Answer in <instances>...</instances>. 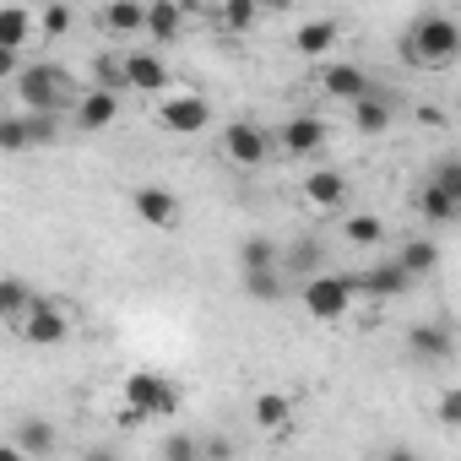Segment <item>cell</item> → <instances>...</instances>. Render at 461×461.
I'll return each instance as SVG.
<instances>
[{
	"label": "cell",
	"mask_w": 461,
	"mask_h": 461,
	"mask_svg": "<svg viewBox=\"0 0 461 461\" xmlns=\"http://www.w3.org/2000/svg\"><path fill=\"white\" fill-rule=\"evenodd\" d=\"M120 396H125V407H136L141 418H168V412L179 407L174 380H168V375H158V369H131V375H125V385H120Z\"/></svg>",
	"instance_id": "cell-3"
},
{
	"label": "cell",
	"mask_w": 461,
	"mask_h": 461,
	"mask_svg": "<svg viewBox=\"0 0 461 461\" xmlns=\"http://www.w3.org/2000/svg\"><path fill=\"white\" fill-rule=\"evenodd\" d=\"M407 348H412L418 358H429V364H445L450 348H456V337H450V326H412V331H407Z\"/></svg>",
	"instance_id": "cell-20"
},
{
	"label": "cell",
	"mask_w": 461,
	"mask_h": 461,
	"mask_svg": "<svg viewBox=\"0 0 461 461\" xmlns=\"http://www.w3.org/2000/svg\"><path fill=\"white\" fill-rule=\"evenodd\" d=\"M179 28H185V6H174V0H158V6L141 12V33H147L152 44H174Z\"/></svg>",
	"instance_id": "cell-17"
},
{
	"label": "cell",
	"mask_w": 461,
	"mask_h": 461,
	"mask_svg": "<svg viewBox=\"0 0 461 461\" xmlns=\"http://www.w3.org/2000/svg\"><path fill=\"white\" fill-rule=\"evenodd\" d=\"M141 12H147V6H136V0H114V6H104V12H98V23H104L109 33L131 39V33H141Z\"/></svg>",
	"instance_id": "cell-29"
},
{
	"label": "cell",
	"mask_w": 461,
	"mask_h": 461,
	"mask_svg": "<svg viewBox=\"0 0 461 461\" xmlns=\"http://www.w3.org/2000/svg\"><path fill=\"white\" fill-rule=\"evenodd\" d=\"M12 445H17L28 461H39V456L55 450V423H50V418H23V423L12 429Z\"/></svg>",
	"instance_id": "cell-19"
},
{
	"label": "cell",
	"mask_w": 461,
	"mask_h": 461,
	"mask_svg": "<svg viewBox=\"0 0 461 461\" xmlns=\"http://www.w3.org/2000/svg\"><path fill=\"white\" fill-rule=\"evenodd\" d=\"M0 461H28V456H23V450H17L12 439H0Z\"/></svg>",
	"instance_id": "cell-40"
},
{
	"label": "cell",
	"mask_w": 461,
	"mask_h": 461,
	"mask_svg": "<svg viewBox=\"0 0 461 461\" xmlns=\"http://www.w3.org/2000/svg\"><path fill=\"white\" fill-rule=\"evenodd\" d=\"M158 125L174 136H201L212 131V104L201 93H163L158 98Z\"/></svg>",
	"instance_id": "cell-5"
},
{
	"label": "cell",
	"mask_w": 461,
	"mask_h": 461,
	"mask_svg": "<svg viewBox=\"0 0 461 461\" xmlns=\"http://www.w3.org/2000/svg\"><path fill=\"white\" fill-rule=\"evenodd\" d=\"M321 93H326V98H342V104H358L364 93H375V82H369V71H364L358 60H326Z\"/></svg>",
	"instance_id": "cell-12"
},
{
	"label": "cell",
	"mask_w": 461,
	"mask_h": 461,
	"mask_svg": "<svg viewBox=\"0 0 461 461\" xmlns=\"http://www.w3.org/2000/svg\"><path fill=\"white\" fill-rule=\"evenodd\" d=\"M228 456H234L228 439H201V461H228Z\"/></svg>",
	"instance_id": "cell-36"
},
{
	"label": "cell",
	"mask_w": 461,
	"mask_h": 461,
	"mask_svg": "<svg viewBox=\"0 0 461 461\" xmlns=\"http://www.w3.org/2000/svg\"><path fill=\"white\" fill-rule=\"evenodd\" d=\"M380 461H418V450H407V445H396V450H385Z\"/></svg>",
	"instance_id": "cell-39"
},
{
	"label": "cell",
	"mask_w": 461,
	"mask_h": 461,
	"mask_svg": "<svg viewBox=\"0 0 461 461\" xmlns=\"http://www.w3.org/2000/svg\"><path fill=\"white\" fill-rule=\"evenodd\" d=\"M256 17H261V12L250 6V0H228V6L217 12V23H222L228 33H250V28H256Z\"/></svg>",
	"instance_id": "cell-33"
},
{
	"label": "cell",
	"mask_w": 461,
	"mask_h": 461,
	"mask_svg": "<svg viewBox=\"0 0 461 461\" xmlns=\"http://www.w3.org/2000/svg\"><path fill=\"white\" fill-rule=\"evenodd\" d=\"M321 261H326V250H321L315 240H299V245H288V250L277 256V272H283V277H299V272H304V277H321Z\"/></svg>",
	"instance_id": "cell-21"
},
{
	"label": "cell",
	"mask_w": 461,
	"mask_h": 461,
	"mask_svg": "<svg viewBox=\"0 0 461 461\" xmlns=\"http://www.w3.org/2000/svg\"><path fill=\"white\" fill-rule=\"evenodd\" d=\"M0 120H6V114H0Z\"/></svg>",
	"instance_id": "cell-42"
},
{
	"label": "cell",
	"mask_w": 461,
	"mask_h": 461,
	"mask_svg": "<svg viewBox=\"0 0 461 461\" xmlns=\"http://www.w3.org/2000/svg\"><path fill=\"white\" fill-rule=\"evenodd\" d=\"M353 131H364V136L391 131V104H385L380 93H364V98L353 104Z\"/></svg>",
	"instance_id": "cell-23"
},
{
	"label": "cell",
	"mask_w": 461,
	"mask_h": 461,
	"mask_svg": "<svg viewBox=\"0 0 461 461\" xmlns=\"http://www.w3.org/2000/svg\"><path fill=\"white\" fill-rule=\"evenodd\" d=\"M17 71H23V55L17 50H0V82H17Z\"/></svg>",
	"instance_id": "cell-37"
},
{
	"label": "cell",
	"mask_w": 461,
	"mask_h": 461,
	"mask_svg": "<svg viewBox=\"0 0 461 461\" xmlns=\"http://www.w3.org/2000/svg\"><path fill=\"white\" fill-rule=\"evenodd\" d=\"M168 60L158 55V50H131V55H120V87H131V93H147V98H163L168 93Z\"/></svg>",
	"instance_id": "cell-7"
},
{
	"label": "cell",
	"mask_w": 461,
	"mask_h": 461,
	"mask_svg": "<svg viewBox=\"0 0 461 461\" xmlns=\"http://www.w3.org/2000/svg\"><path fill=\"white\" fill-rule=\"evenodd\" d=\"M60 136V114H6L0 120V152H33Z\"/></svg>",
	"instance_id": "cell-9"
},
{
	"label": "cell",
	"mask_w": 461,
	"mask_h": 461,
	"mask_svg": "<svg viewBox=\"0 0 461 461\" xmlns=\"http://www.w3.org/2000/svg\"><path fill=\"white\" fill-rule=\"evenodd\" d=\"M120 120V93H104V87H82L77 93V104H71V125L77 131H109Z\"/></svg>",
	"instance_id": "cell-11"
},
{
	"label": "cell",
	"mask_w": 461,
	"mask_h": 461,
	"mask_svg": "<svg viewBox=\"0 0 461 461\" xmlns=\"http://www.w3.org/2000/svg\"><path fill=\"white\" fill-rule=\"evenodd\" d=\"M87 461H120L114 450H87Z\"/></svg>",
	"instance_id": "cell-41"
},
{
	"label": "cell",
	"mask_w": 461,
	"mask_h": 461,
	"mask_svg": "<svg viewBox=\"0 0 461 461\" xmlns=\"http://www.w3.org/2000/svg\"><path fill=\"white\" fill-rule=\"evenodd\" d=\"M39 28H33V12L28 6H0V50H17L23 55V44L33 39Z\"/></svg>",
	"instance_id": "cell-22"
},
{
	"label": "cell",
	"mask_w": 461,
	"mask_h": 461,
	"mask_svg": "<svg viewBox=\"0 0 461 461\" xmlns=\"http://www.w3.org/2000/svg\"><path fill=\"white\" fill-rule=\"evenodd\" d=\"M277 141H283L288 158H315V152H326L331 125H326L321 114H288V125L277 131Z\"/></svg>",
	"instance_id": "cell-10"
},
{
	"label": "cell",
	"mask_w": 461,
	"mask_h": 461,
	"mask_svg": "<svg viewBox=\"0 0 461 461\" xmlns=\"http://www.w3.org/2000/svg\"><path fill=\"white\" fill-rule=\"evenodd\" d=\"M429 185H434V190H445L450 201H461V163H456V158H445V163L434 168V179H429Z\"/></svg>",
	"instance_id": "cell-34"
},
{
	"label": "cell",
	"mask_w": 461,
	"mask_h": 461,
	"mask_svg": "<svg viewBox=\"0 0 461 461\" xmlns=\"http://www.w3.org/2000/svg\"><path fill=\"white\" fill-rule=\"evenodd\" d=\"M33 288L23 283V277H0V321H23L28 310H33Z\"/></svg>",
	"instance_id": "cell-27"
},
{
	"label": "cell",
	"mask_w": 461,
	"mask_h": 461,
	"mask_svg": "<svg viewBox=\"0 0 461 461\" xmlns=\"http://www.w3.org/2000/svg\"><path fill=\"white\" fill-rule=\"evenodd\" d=\"M342 240L348 245H358V250H380V240H385V222L380 217H342Z\"/></svg>",
	"instance_id": "cell-30"
},
{
	"label": "cell",
	"mask_w": 461,
	"mask_h": 461,
	"mask_svg": "<svg viewBox=\"0 0 461 461\" xmlns=\"http://www.w3.org/2000/svg\"><path fill=\"white\" fill-rule=\"evenodd\" d=\"M141 423H147V418H141L136 407H125V402H120V412H114V429H141Z\"/></svg>",
	"instance_id": "cell-38"
},
{
	"label": "cell",
	"mask_w": 461,
	"mask_h": 461,
	"mask_svg": "<svg viewBox=\"0 0 461 461\" xmlns=\"http://www.w3.org/2000/svg\"><path fill=\"white\" fill-rule=\"evenodd\" d=\"M17 98H23V114H60V109L77 104L71 77L50 60H33V66L17 71Z\"/></svg>",
	"instance_id": "cell-2"
},
{
	"label": "cell",
	"mask_w": 461,
	"mask_h": 461,
	"mask_svg": "<svg viewBox=\"0 0 461 461\" xmlns=\"http://www.w3.org/2000/svg\"><path fill=\"white\" fill-rule=\"evenodd\" d=\"M396 267H402L407 277H429V272L439 267V245H434V240H407V245L396 250Z\"/></svg>",
	"instance_id": "cell-24"
},
{
	"label": "cell",
	"mask_w": 461,
	"mask_h": 461,
	"mask_svg": "<svg viewBox=\"0 0 461 461\" xmlns=\"http://www.w3.org/2000/svg\"><path fill=\"white\" fill-rule=\"evenodd\" d=\"M439 423H445V429L461 423V391H445V396H439Z\"/></svg>",
	"instance_id": "cell-35"
},
{
	"label": "cell",
	"mask_w": 461,
	"mask_h": 461,
	"mask_svg": "<svg viewBox=\"0 0 461 461\" xmlns=\"http://www.w3.org/2000/svg\"><path fill=\"white\" fill-rule=\"evenodd\" d=\"M277 256H283V245H277V240L250 234V240L240 245V272H272V267H277Z\"/></svg>",
	"instance_id": "cell-26"
},
{
	"label": "cell",
	"mask_w": 461,
	"mask_h": 461,
	"mask_svg": "<svg viewBox=\"0 0 461 461\" xmlns=\"http://www.w3.org/2000/svg\"><path fill=\"white\" fill-rule=\"evenodd\" d=\"M17 331L28 348H60L71 337V315L60 310V299H33V310L17 321Z\"/></svg>",
	"instance_id": "cell-8"
},
{
	"label": "cell",
	"mask_w": 461,
	"mask_h": 461,
	"mask_svg": "<svg viewBox=\"0 0 461 461\" xmlns=\"http://www.w3.org/2000/svg\"><path fill=\"white\" fill-rule=\"evenodd\" d=\"M158 461H201V434H163Z\"/></svg>",
	"instance_id": "cell-32"
},
{
	"label": "cell",
	"mask_w": 461,
	"mask_h": 461,
	"mask_svg": "<svg viewBox=\"0 0 461 461\" xmlns=\"http://www.w3.org/2000/svg\"><path fill=\"white\" fill-rule=\"evenodd\" d=\"M304 201H310L315 212H342V201H348V174H337V168L304 174Z\"/></svg>",
	"instance_id": "cell-16"
},
{
	"label": "cell",
	"mask_w": 461,
	"mask_h": 461,
	"mask_svg": "<svg viewBox=\"0 0 461 461\" xmlns=\"http://www.w3.org/2000/svg\"><path fill=\"white\" fill-rule=\"evenodd\" d=\"M71 23H77V12H71V6H60V0H55V6H44V12H33V28H39L44 39H66V33H71Z\"/></svg>",
	"instance_id": "cell-31"
},
{
	"label": "cell",
	"mask_w": 461,
	"mask_h": 461,
	"mask_svg": "<svg viewBox=\"0 0 461 461\" xmlns=\"http://www.w3.org/2000/svg\"><path fill=\"white\" fill-rule=\"evenodd\" d=\"M131 212H136V222H147V228H174V222H179V195L163 190V185H141V190L131 195Z\"/></svg>",
	"instance_id": "cell-13"
},
{
	"label": "cell",
	"mask_w": 461,
	"mask_h": 461,
	"mask_svg": "<svg viewBox=\"0 0 461 461\" xmlns=\"http://www.w3.org/2000/svg\"><path fill=\"white\" fill-rule=\"evenodd\" d=\"M407 288H412V277L396 261H375L364 277H353V294H369V299H402Z\"/></svg>",
	"instance_id": "cell-15"
},
{
	"label": "cell",
	"mask_w": 461,
	"mask_h": 461,
	"mask_svg": "<svg viewBox=\"0 0 461 461\" xmlns=\"http://www.w3.org/2000/svg\"><path fill=\"white\" fill-rule=\"evenodd\" d=\"M402 60L418 66V71H450L461 60V28H456V17H445V12L418 17L407 28V39H402Z\"/></svg>",
	"instance_id": "cell-1"
},
{
	"label": "cell",
	"mask_w": 461,
	"mask_h": 461,
	"mask_svg": "<svg viewBox=\"0 0 461 461\" xmlns=\"http://www.w3.org/2000/svg\"><path fill=\"white\" fill-rule=\"evenodd\" d=\"M418 217H423V222H434V228H445V222H456V217H461V201H450L445 190L423 185V190H418Z\"/></svg>",
	"instance_id": "cell-25"
},
{
	"label": "cell",
	"mask_w": 461,
	"mask_h": 461,
	"mask_svg": "<svg viewBox=\"0 0 461 461\" xmlns=\"http://www.w3.org/2000/svg\"><path fill=\"white\" fill-rule=\"evenodd\" d=\"M299 304L310 321H342L353 310V277H337V272H321L299 288Z\"/></svg>",
	"instance_id": "cell-4"
},
{
	"label": "cell",
	"mask_w": 461,
	"mask_h": 461,
	"mask_svg": "<svg viewBox=\"0 0 461 461\" xmlns=\"http://www.w3.org/2000/svg\"><path fill=\"white\" fill-rule=\"evenodd\" d=\"M240 283H245V294L250 299H261V304H277V299H288V277L272 267V272H240Z\"/></svg>",
	"instance_id": "cell-28"
},
{
	"label": "cell",
	"mask_w": 461,
	"mask_h": 461,
	"mask_svg": "<svg viewBox=\"0 0 461 461\" xmlns=\"http://www.w3.org/2000/svg\"><path fill=\"white\" fill-rule=\"evenodd\" d=\"M222 158L234 163V168H261V163L272 158V136H267V125H256V120L222 125Z\"/></svg>",
	"instance_id": "cell-6"
},
{
	"label": "cell",
	"mask_w": 461,
	"mask_h": 461,
	"mask_svg": "<svg viewBox=\"0 0 461 461\" xmlns=\"http://www.w3.org/2000/svg\"><path fill=\"white\" fill-rule=\"evenodd\" d=\"M250 423H256L261 434H288V429H294V396H288V391H256Z\"/></svg>",
	"instance_id": "cell-14"
},
{
	"label": "cell",
	"mask_w": 461,
	"mask_h": 461,
	"mask_svg": "<svg viewBox=\"0 0 461 461\" xmlns=\"http://www.w3.org/2000/svg\"><path fill=\"white\" fill-rule=\"evenodd\" d=\"M337 39H342V28H337L331 17H315V23H304V28L294 33V50H299L304 60H326Z\"/></svg>",
	"instance_id": "cell-18"
}]
</instances>
